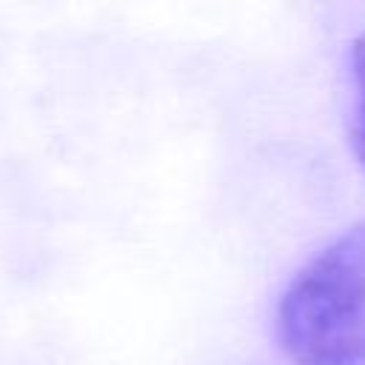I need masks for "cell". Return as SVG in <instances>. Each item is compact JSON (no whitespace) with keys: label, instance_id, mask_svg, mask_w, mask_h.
Segmentation results:
<instances>
[{"label":"cell","instance_id":"cell-2","mask_svg":"<svg viewBox=\"0 0 365 365\" xmlns=\"http://www.w3.org/2000/svg\"><path fill=\"white\" fill-rule=\"evenodd\" d=\"M351 74H354V88H356V108H354V151L356 160L365 168V31L354 37L351 43Z\"/></svg>","mask_w":365,"mask_h":365},{"label":"cell","instance_id":"cell-1","mask_svg":"<svg viewBox=\"0 0 365 365\" xmlns=\"http://www.w3.org/2000/svg\"><path fill=\"white\" fill-rule=\"evenodd\" d=\"M274 331L294 365H365V220L291 277Z\"/></svg>","mask_w":365,"mask_h":365}]
</instances>
